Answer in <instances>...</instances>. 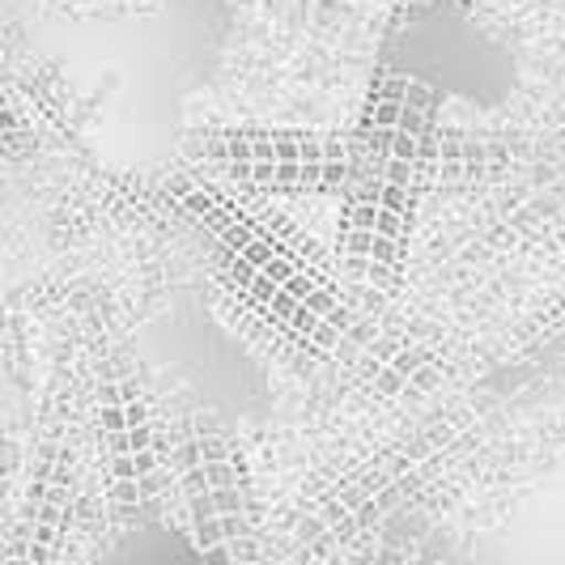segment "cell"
<instances>
[{"label": "cell", "mask_w": 565, "mask_h": 565, "mask_svg": "<svg viewBox=\"0 0 565 565\" xmlns=\"http://www.w3.org/2000/svg\"><path fill=\"white\" fill-rule=\"evenodd\" d=\"M379 200H353V209H349V226L353 230H374L379 226Z\"/></svg>", "instance_id": "6da1fadb"}, {"label": "cell", "mask_w": 565, "mask_h": 565, "mask_svg": "<svg viewBox=\"0 0 565 565\" xmlns=\"http://www.w3.org/2000/svg\"><path fill=\"white\" fill-rule=\"evenodd\" d=\"M379 204H383V209H396V213H404V217L413 213V200H408V188H404V183H392V179L383 183V196H379Z\"/></svg>", "instance_id": "7a4b0ae2"}, {"label": "cell", "mask_w": 565, "mask_h": 565, "mask_svg": "<svg viewBox=\"0 0 565 565\" xmlns=\"http://www.w3.org/2000/svg\"><path fill=\"white\" fill-rule=\"evenodd\" d=\"M399 132L429 137V132H434V128H429V111H422V107H408V103H404V115H399Z\"/></svg>", "instance_id": "3957f363"}, {"label": "cell", "mask_w": 565, "mask_h": 565, "mask_svg": "<svg viewBox=\"0 0 565 565\" xmlns=\"http://www.w3.org/2000/svg\"><path fill=\"white\" fill-rule=\"evenodd\" d=\"M264 9L281 22H302L307 18V0H264Z\"/></svg>", "instance_id": "277c9868"}, {"label": "cell", "mask_w": 565, "mask_h": 565, "mask_svg": "<svg viewBox=\"0 0 565 565\" xmlns=\"http://www.w3.org/2000/svg\"><path fill=\"white\" fill-rule=\"evenodd\" d=\"M399 115H404V103L379 98V103H374V128H399Z\"/></svg>", "instance_id": "5b68a950"}, {"label": "cell", "mask_w": 565, "mask_h": 565, "mask_svg": "<svg viewBox=\"0 0 565 565\" xmlns=\"http://www.w3.org/2000/svg\"><path fill=\"white\" fill-rule=\"evenodd\" d=\"M213 502H217L222 514H238V510H247L243 493H238V484H217V489H213Z\"/></svg>", "instance_id": "8992f818"}, {"label": "cell", "mask_w": 565, "mask_h": 565, "mask_svg": "<svg viewBox=\"0 0 565 565\" xmlns=\"http://www.w3.org/2000/svg\"><path fill=\"white\" fill-rule=\"evenodd\" d=\"M247 294H252L255 302H264V307H268V302L281 294V281H273L268 273H255V281H252V289H247Z\"/></svg>", "instance_id": "52a82bcc"}, {"label": "cell", "mask_w": 565, "mask_h": 565, "mask_svg": "<svg viewBox=\"0 0 565 565\" xmlns=\"http://www.w3.org/2000/svg\"><path fill=\"white\" fill-rule=\"evenodd\" d=\"M396 243H399V238H392V234H379V230H374V247H370V259H379V264H399V259H396Z\"/></svg>", "instance_id": "ba28073f"}, {"label": "cell", "mask_w": 565, "mask_h": 565, "mask_svg": "<svg viewBox=\"0 0 565 565\" xmlns=\"http://www.w3.org/2000/svg\"><path fill=\"white\" fill-rule=\"evenodd\" d=\"M370 247H374V230H353V226H349V234H344V252H349V255H370Z\"/></svg>", "instance_id": "9c48e42d"}, {"label": "cell", "mask_w": 565, "mask_h": 565, "mask_svg": "<svg viewBox=\"0 0 565 565\" xmlns=\"http://www.w3.org/2000/svg\"><path fill=\"white\" fill-rule=\"evenodd\" d=\"M234 463H238V459H213V463H204L209 484H213V489H217V484H234Z\"/></svg>", "instance_id": "30bf717a"}, {"label": "cell", "mask_w": 565, "mask_h": 565, "mask_svg": "<svg viewBox=\"0 0 565 565\" xmlns=\"http://www.w3.org/2000/svg\"><path fill=\"white\" fill-rule=\"evenodd\" d=\"M404 213H396V209H379V234H392V238H404Z\"/></svg>", "instance_id": "8fae6325"}, {"label": "cell", "mask_w": 565, "mask_h": 565, "mask_svg": "<svg viewBox=\"0 0 565 565\" xmlns=\"http://www.w3.org/2000/svg\"><path fill=\"white\" fill-rule=\"evenodd\" d=\"M374 383H379V392H383V396H399V392H404V374H399L396 366L379 370V374H374Z\"/></svg>", "instance_id": "7c38bea8"}, {"label": "cell", "mask_w": 565, "mask_h": 565, "mask_svg": "<svg viewBox=\"0 0 565 565\" xmlns=\"http://www.w3.org/2000/svg\"><path fill=\"white\" fill-rule=\"evenodd\" d=\"M222 532H226V540H243L252 536V523L243 519V510L238 514H222Z\"/></svg>", "instance_id": "4fadbf2b"}, {"label": "cell", "mask_w": 565, "mask_h": 565, "mask_svg": "<svg viewBox=\"0 0 565 565\" xmlns=\"http://www.w3.org/2000/svg\"><path fill=\"white\" fill-rule=\"evenodd\" d=\"M404 103H408V107H422V111H429V107H434V94H429V85L408 82V94H404Z\"/></svg>", "instance_id": "5bb4252c"}, {"label": "cell", "mask_w": 565, "mask_h": 565, "mask_svg": "<svg viewBox=\"0 0 565 565\" xmlns=\"http://www.w3.org/2000/svg\"><path fill=\"white\" fill-rule=\"evenodd\" d=\"M153 429H158L153 422L128 425V434H132V451H145V447H153Z\"/></svg>", "instance_id": "9a60e30c"}, {"label": "cell", "mask_w": 565, "mask_h": 565, "mask_svg": "<svg viewBox=\"0 0 565 565\" xmlns=\"http://www.w3.org/2000/svg\"><path fill=\"white\" fill-rule=\"evenodd\" d=\"M103 425H107V434H111V429H128V408L107 404V408H103Z\"/></svg>", "instance_id": "2e32d148"}, {"label": "cell", "mask_w": 565, "mask_h": 565, "mask_svg": "<svg viewBox=\"0 0 565 565\" xmlns=\"http://www.w3.org/2000/svg\"><path fill=\"white\" fill-rule=\"evenodd\" d=\"M392 366H396L404 379H413V374L422 370V358H417V353H396V358H392Z\"/></svg>", "instance_id": "e0dca14e"}, {"label": "cell", "mask_w": 565, "mask_h": 565, "mask_svg": "<svg viewBox=\"0 0 565 565\" xmlns=\"http://www.w3.org/2000/svg\"><path fill=\"white\" fill-rule=\"evenodd\" d=\"M137 481H141V493L145 498H153V493H158V489H167V477H162V472H158V468H153V472H145V477H137Z\"/></svg>", "instance_id": "ac0fdd59"}, {"label": "cell", "mask_w": 565, "mask_h": 565, "mask_svg": "<svg viewBox=\"0 0 565 565\" xmlns=\"http://www.w3.org/2000/svg\"><path fill=\"white\" fill-rule=\"evenodd\" d=\"M200 451H204V463H213V459H226V443L222 438H204Z\"/></svg>", "instance_id": "d6986e66"}, {"label": "cell", "mask_w": 565, "mask_h": 565, "mask_svg": "<svg viewBox=\"0 0 565 565\" xmlns=\"http://www.w3.org/2000/svg\"><path fill=\"white\" fill-rule=\"evenodd\" d=\"M230 557H234V562H255V557H259V548H255V544H238V540H234V544H230Z\"/></svg>", "instance_id": "ffe728a7"}, {"label": "cell", "mask_w": 565, "mask_h": 565, "mask_svg": "<svg viewBox=\"0 0 565 565\" xmlns=\"http://www.w3.org/2000/svg\"><path fill=\"white\" fill-rule=\"evenodd\" d=\"M149 422V408H145V399H128V425H145Z\"/></svg>", "instance_id": "44dd1931"}, {"label": "cell", "mask_w": 565, "mask_h": 565, "mask_svg": "<svg viewBox=\"0 0 565 565\" xmlns=\"http://www.w3.org/2000/svg\"><path fill=\"white\" fill-rule=\"evenodd\" d=\"M34 540H39V544H52V540H56V527H52V523H39V527H34Z\"/></svg>", "instance_id": "7402d4cb"}, {"label": "cell", "mask_w": 565, "mask_h": 565, "mask_svg": "<svg viewBox=\"0 0 565 565\" xmlns=\"http://www.w3.org/2000/svg\"><path fill=\"white\" fill-rule=\"evenodd\" d=\"M399 502V489L392 484V489H383V498H379V510H392Z\"/></svg>", "instance_id": "603a6c76"}, {"label": "cell", "mask_w": 565, "mask_h": 565, "mask_svg": "<svg viewBox=\"0 0 565 565\" xmlns=\"http://www.w3.org/2000/svg\"><path fill=\"white\" fill-rule=\"evenodd\" d=\"M413 383H417V387H434V383H438V379H434V374H429V370H417V374H413Z\"/></svg>", "instance_id": "cb8c5ba5"}, {"label": "cell", "mask_w": 565, "mask_h": 565, "mask_svg": "<svg viewBox=\"0 0 565 565\" xmlns=\"http://www.w3.org/2000/svg\"><path fill=\"white\" fill-rule=\"evenodd\" d=\"M119 392H124V404H128V399H141V387H137V383H119Z\"/></svg>", "instance_id": "d4e9b609"}]
</instances>
